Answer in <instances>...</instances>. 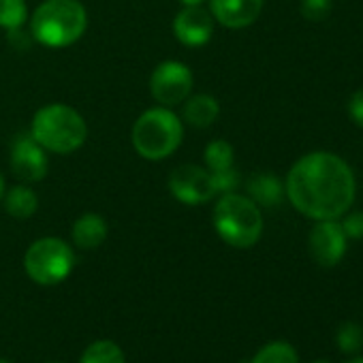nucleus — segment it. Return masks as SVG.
Returning <instances> with one entry per match:
<instances>
[{
  "label": "nucleus",
  "instance_id": "f3484780",
  "mask_svg": "<svg viewBox=\"0 0 363 363\" xmlns=\"http://www.w3.org/2000/svg\"><path fill=\"white\" fill-rule=\"evenodd\" d=\"M79 363H126V357L116 342L99 340L84 350Z\"/></svg>",
  "mask_w": 363,
  "mask_h": 363
},
{
  "label": "nucleus",
  "instance_id": "1a4fd4ad",
  "mask_svg": "<svg viewBox=\"0 0 363 363\" xmlns=\"http://www.w3.org/2000/svg\"><path fill=\"white\" fill-rule=\"evenodd\" d=\"M50 169V160H48V152L35 141V137L30 133L16 137L13 145H11V171L16 177H20L22 182H41L48 175Z\"/></svg>",
  "mask_w": 363,
  "mask_h": 363
},
{
  "label": "nucleus",
  "instance_id": "5701e85b",
  "mask_svg": "<svg viewBox=\"0 0 363 363\" xmlns=\"http://www.w3.org/2000/svg\"><path fill=\"white\" fill-rule=\"evenodd\" d=\"M348 240H363V212H352L340 223Z\"/></svg>",
  "mask_w": 363,
  "mask_h": 363
},
{
  "label": "nucleus",
  "instance_id": "c85d7f7f",
  "mask_svg": "<svg viewBox=\"0 0 363 363\" xmlns=\"http://www.w3.org/2000/svg\"><path fill=\"white\" fill-rule=\"evenodd\" d=\"M312 363H329V361H323V359H320V361H312Z\"/></svg>",
  "mask_w": 363,
  "mask_h": 363
},
{
  "label": "nucleus",
  "instance_id": "39448f33",
  "mask_svg": "<svg viewBox=\"0 0 363 363\" xmlns=\"http://www.w3.org/2000/svg\"><path fill=\"white\" fill-rule=\"evenodd\" d=\"M130 139L141 158L164 160L179 147L184 139V126L169 107H154L137 118Z\"/></svg>",
  "mask_w": 363,
  "mask_h": 363
},
{
  "label": "nucleus",
  "instance_id": "cd10ccee",
  "mask_svg": "<svg viewBox=\"0 0 363 363\" xmlns=\"http://www.w3.org/2000/svg\"><path fill=\"white\" fill-rule=\"evenodd\" d=\"M346 363H363V357H352V359L346 361Z\"/></svg>",
  "mask_w": 363,
  "mask_h": 363
},
{
  "label": "nucleus",
  "instance_id": "b1692460",
  "mask_svg": "<svg viewBox=\"0 0 363 363\" xmlns=\"http://www.w3.org/2000/svg\"><path fill=\"white\" fill-rule=\"evenodd\" d=\"M348 116H350V120L357 126L363 128V90H357L350 96V101H348Z\"/></svg>",
  "mask_w": 363,
  "mask_h": 363
},
{
  "label": "nucleus",
  "instance_id": "0eeeda50",
  "mask_svg": "<svg viewBox=\"0 0 363 363\" xmlns=\"http://www.w3.org/2000/svg\"><path fill=\"white\" fill-rule=\"evenodd\" d=\"M193 82V73L184 62L167 60L154 69L150 77V94L162 107H173L191 96Z\"/></svg>",
  "mask_w": 363,
  "mask_h": 363
},
{
  "label": "nucleus",
  "instance_id": "393cba45",
  "mask_svg": "<svg viewBox=\"0 0 363 363\" xmlns=\"http://www.w3.org/2000/svg\"><path fill=\"white\" fill-rule=\"evenodd\" d=\"M7 33H9V43L13 45V50L26 52V50L30 48V37H33V35H26V33L22 30V26H20V28H13V30H7Z\"/></svg>",
  "mask_w": 363,
  "mask_h": 363
},
{
  "label": "nucleus",
  "instance_id": "f257e3e1",
  "mask_svg": "<svg viewBox=\"0 0 363 363\" xmlns=\"http://www.w3.org/2000/svg\"><path fill=\"white\" fill-rule=\"evenodd\" d=\"M286 197L308 218L337 220L354 201V175L340 156L312 152L291 167Z\"/></svg>",
  "mask_w": 363,
  "mask_h": 363
},
{
  "label": "nucleus",
  "instance_id": "2eb2a0df",
  "mask_svg": "<svg viewBox=\"0 0 363 363\" xmlns=\"http://www.w3.org/2000/svg\"><path fill=\"white\" fill-rule=\"evenodd\" d=\"M248 193L257 206L261 203V206L274 208L282 199V184H280V179L272 173H257L248 182Z\"/></svg>",
  "mask_w": 363,
  "mask_h": 363
},
{
  "label": "nucleus",
  "instance_id": "7ed1b4c3",
  "mask_svg": "<svg viewBox=\"0 0 363 363\" xmlns=\"http://www.w3.org/2000/svg\"><path fill=\"white\" fill-rule=\"evenodd\" d=\"M30 135L45 152L71 154L86 143L88 124L77 109L65 103H52L35 113Z\"/></svg>",
  "mask_w": 363,
  "mask_h": 363
},
{
  "label": "nucleus",
  "instance_id": "a211bd4d",
  "mask_svg": "<svg viewBox=\"0 0 363 363\" xmlns=\"http://www.w3.org/2000/svg\"><path fill=\"white\" fill-rule=\"evenodd\" d=\"M233 145L225 139H216L206 147V162L212 173H220L233 169Z\"/></svg>",
  "mask_w": 363,
  "mask_h": 363
},
{
  "label": "nucleus",
  "instance_id": "4be33fe9",
  "mask_svg": "<svg viewBox=\"0 0 363 363\" xmlns=\"http://www.w3.org/2000/svg\"><path fill=\"white\" fill-rule=\"evenodd\" d=\"M331 13V0H301V16L310 22H320Z\"/></svg>",
  "mask_w": 363,
  "mask_h": 363
},
{
  "label": "nucleus",
  "instance_id": "ddd939ff",
  "mask_svg": "<svg viewBox=\"0 0 363 363\" xmlns=\"http://www.w3.org/2000/svg\"><path fill=\"white\" fill-rule=\"evenodd\" d=\"M73 244L82 250H94L107 240V223L99 214H84L73 225Z\"/></svg>",
  "mask_w": 363,
  "mask_h": 363
},
{
  "label": "nucleus",
  "instance_id": "c756f323",
  "mask_svg": "<svg viewBox=\"0 0 363 363\" xmlns=\"http://www.w3.org/2000/svg\"><path fill=\"white\" fill-rule=\"evenodd\" d=\"M0 363H11V361H7V359H0Z\"/></svg>",
  "mask_w": 363,
  "mask_h": 363
},
{
  "label": "nucleus",
  "instance_id": "9d476101",
  "mask_svg": "<svg viewBox=\"0 0 363 363\" xmlns=\"http://www.w3.org/2000/svg\"><path fill=\"white\" fill-rule=\"evenodd\" d=\"M346 235L340 223L318 220L310 231V252L312 259L323 267H335L346 255Z\"/></svg>",
  "mask_w": 363,
  "mask_h": 363
},
{
  "label": "nucleus",
  "instance_id": "aec40b11",
  "mask_svg": "<svg viewBox=\"0 0 363 363\" xmlns=\"http://www.w3.org/2000/svg\"><path fill=\"white\" fill-rule=\"evenodd\" d=\"M28 20L26 0H0V28L13 30Z\"/></svg>",
  "mask_w": 363,
  "mask_h": 363
},
{
  "label": "nucleus",
  "instance_id": "423d86ee",
  "mask_svg": "<svg viewBox=\"0 0 363 363\" xmlns=\"http://www.w3.org/2000/svg\"><path fill=\"white\" fill-rule=\"evenodd\" d=\"M26 274L41 286H54L67 280L75 267V255L71 246L60 238H41L26 250Z\"/></svg>",
  "mask_w": 363,
  "mask_h": 363
},
{
  "label": "nucleus",
  "instance_id": "9b49d317",
  "mask_svg": "<svg viewBox=\"0 0 363 363\" xmlns=\"http://www.w3.org/2000/svg\"><path fill=\"white\" fill-rule=\"evenodd\" d=\"M214 18L203 7H184L173 20V35L186 48H201L212 39Z\"/></svg>",
  "mask_w": 363,
  "mask_h": 363
},
{
  "label": "nucleus",
  "instance_id": "412c9836",
  "mask_svg": "<svg viewBox=\"0 0 363 363\" xmlns=\"http://www.w3.org/2000/svg\"><path fill=\"white\" fill-rule=\"evenodd\" d=\"M335 344L344 354H357L363 348V329L357 323H342L335 333Z\"/></svg>",
  "mask_w": 363,
  "mask_h": 363
},
{
  "label": "nucleus",
  "instance_id": "f8f14e48",
  "mask_svg": "<svg viewBox=\"0 0 363 363\" xmlns=\"http://www.w3.org/2000/svg\"><path fill=\"white\" fill-rule=\"evenodd\" d=\"M263 0H210L212 18L227 28H246L257 22Z\"/></svg>",
  "mask_w": 363,
  "mask_h": 363
},
{
  "label": "nucleus",
  "instance_id": "dca6fc26",
  "mask_svg": "<svg viewBox=\"0 0 363 363\" xmlns=\"http://www.w3.org/2000/svg\"><path fill=\"white\" fill-rule=\"evenodd\" d=\"M3 199H5V210L18 220L30 218L39 208V199L28 186H13L11 191H5Z\"/></svg>",
  "mask_w": 363,
  "mask_h": 363
},
{
  "label": "nucleus",
  "instance_id": "a878e982",
  "mask_svg": "<svg viewBox=\"0 0 363 363\" xmlns=\"http://www.w3.org/2000/svg\"><path fill=\"white\" fill-rule=\"evenodd\" d=\"M179 3L184 5V7H201L206 0H179Z\"/></svg>",
  "mask_w": 363,
  "mask_h": 363
},
{
  "label": "nucleus",
  "instance_id": "6e6552de",
  "mask_svg": "<svg viewBox=\"0 0 363 363\" xmlns=\"http://www.w3.org/2000/svg\"><path fill=\"white\" fill-rule=\"evenodd\" d=\"M169 191L177 201L186 206H201L218 195L212 171L199 164L177 167L169 175Z\"/></svg>",
  "mask_w": 363,
  "mask_h": 363
},
{
  "label": "nucleus",
  "instance_id": "bb28decb",
  "mask_svg": "<svg viewBox=\"0 0 363 363\" xmlns=\"http://www.w3.org/2000/svg\"><path fill=\"white\" fill-rule=\"evenodd\" d=\"M3 197H5V177L0 173V201H3Z\"/></svg>",
  "mask_w": 363,
  "mask_h": 363
},
{
  "label": "nucleus",
  "instance_id": "20e7f679",
  "mask_svg": "<svg viewBox=\"0 0 363 363\" xmlns=\"http://www.w3.org/2000/svg\"><path fill=\"white\" fill-rule=\"evenodd\" d=\"M214 227L225 244L233 248H252L261 240L263 216L250 197L225 193L214 208Z\"/></svg>",
  "mask_w": 363,
  "mask_h": 363
},
{
  "label": "nucleus",
  "instance_id": "f03ea898",
  "mask_svg": "<svg viewBox=\"0 0 363 363\" xmlns=\"http://www.w3.org/2000/svg\"><path fill=\"white\" fill-rule=\"evenodd\" d=\"M88 28V11L79 0H45L30 20V35L45 48H69Z\"/></svg>",
  "mask_w": 363,
  "mask_h": 363
},
{
  "label": "nucleus",
  "instance_id": "4468645a",
  "mask_svg": "<svg viewBox=\"0 0 363 363\" xmlns=\"http://www.w3.org/2000/svg\"><path fill=\"white\" fill-rule=\"evenodd\" d=\"M218 113H220V105L210 94H197V96L186 99L184 120L195 128H208L210 124L216 122Z\"/></svg>",
  "mask_w": 363,
  "mask_h": 363
},
{
  "label": "nucleus",
  "instance_id": "6ab92c4d",
  "mask_svg": "<svg viewBox=\"0 0 363 363\" xmlns=\"http://www.w3.org/2000/svg\"><path fill=\"white\" fill-rule=\"evenodd\" d=\"M250 363H299V357L289 342H269L252 357Z\"/></svg>",
  "mask_w": 363,
  "mask_h": 363
}]
</instances>
